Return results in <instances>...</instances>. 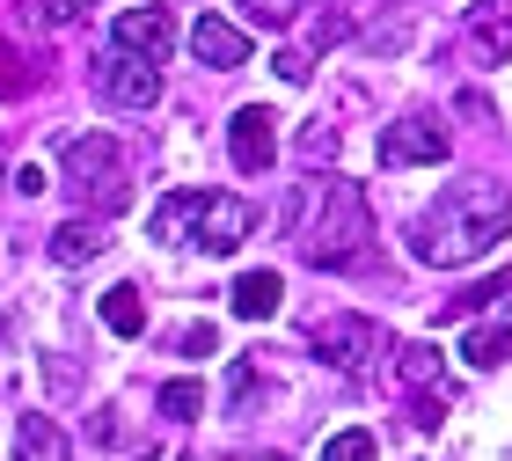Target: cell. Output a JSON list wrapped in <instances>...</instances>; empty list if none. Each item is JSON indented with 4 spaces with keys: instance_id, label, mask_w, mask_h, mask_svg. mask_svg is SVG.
Listing matches in <instances>:
<instances>
[{
    "instance_id": "obj_29",
    "label": "cell",
    "mask_w": 512,
    "mask_h": 461,
    "mask_svg": "<svg viewBox=\"0 0 512 461\" xmlns=\"http://www.w3.org/2000/svg\"><path fill=\"white\" fill-rule=\"evenodd\" d=\"M139 461H154V454H139Z\"/></svg>"
},
{
    "instance_id": "obj_5",
    "label": "cell",
    "mask_w": 512,
    "mask_h": 461,
    "mask_svg": "<svg viewBox=\"0 0 512 461\" xmlns=\"http://www.w3.org/2000/svg\"><path fill=\"white\" fill-rule=\"evenodd\" d=\"M96 88H103V103H118V110H154L161 103V66L118 44V52L96 66Z\"/></svg>"
},
{
    "instance_id": "obj_1",
    "label": "cell",
    "mask_w": 512,
    "mask_h": 461,
    "mask_svg": "<svg viewBox=\"0 0 512 461\" xmlns=\"http://www.w3.org/2000/svg\"><path fill=\"white\" fill-rule=\"evenodd\" d=\"M505 227H512V191L491 176H469V183H447L432 205H425V220L410 227V242H417V264H476V257H491V249L505 242Z\"/></svg>"
},
{
    "instance_id": "obj_8",
    "label": "cell",
    "mask_w": 512,
    "mask_h": 461,
    "mask_svg": "<svg viewBox=\"0 0 512 461\" xmlns=\"http://www.w3.org/2000/svg\"><path fill=\"white\" fill-rule=\"evenodd\" d=\"M227 154H235L242 176H264L271 161H278V118H271L264 103H242L235 118H227Z\"/></svg>"
},
{
    "instance_id": "obj_2",
    "label": "cell",
    "mask_w": 512,
    "mask_h": 461,
    "mask_svg": "<svg viewBox=\"0 0 512 461\" xmlns=\"http://www.w3.org/2000/svg\"><path fill=\"white\" fill-rule=\"evenodd\" d=\"M300 198L315 205V220H293L300 235V257L315 271H337V264H359V249L374 242V213H366V191L344 176H322V183H300Z\"/></svg>"
},
{
    "instance_id": "obj_28",
    "label": "cell",
    "mask_w": 512,
    "mask_h": 461,
    "mask_svg": "<svg viewBox=\"0 0 512 461\" xmlns=\"http://www.w3.org/2000/svg\"><path fill=\"white\" fill-rule=\"evenodd\" d=\"M44 15H52V22H74V15H81V0H44Z\"/></svg>"
},
{
    "instance_id": "obj_11",
    "label": "cell",
    "mask_w": 512,
    "mask_h": 461,
    "mask_svg": "<svg viewBox=\"0 0 512 461\" xmlns=\"http://www.w3.org/2000/svg\"><path fill=\"white\" fill-rule=\"evenodd\" d=\"M461 30H469V44L483 59H512V0H476L469 15H461Z\"/></svg>"
},
{
    "instance_id": "obj_26",
    "label": "cell",
    "mask_w": 512,
    "mask_h": 461,
    "mask_svg": "<svg viewBox=\"0 0 512 461\" xmlns=\"http://www.w3.org/2000/svg\"><path fill=\"white\" fill-rule=\"evenodd\" d=\"M271 74L300 88V81H308V52H278V59H271Z\"/></svg>"
},
{
    "instance_id": "obj_19",
    "label": "cell",
    "mask_w": 512,
    "mask_h": 461,
    "mask_svg": "<svg viewBox=\"0 0 512 461\" xmlns=\"http://www.w3.org/2000/svg\"><path fill=\"white\" fill-rule=\"evenodd\" d=\"M395 374H403L410 388H432L439 381V352H432V344H410V352L395 359Z\"/></svg>"
},
{
    "instance_id": "obj_30",
    "label": "cell",
    "mask_w": 512,
    "mask_h": 461,
    "mask_svg": "<svg viewBox=\"0 0 512 461\" xmlns=\"http://www.w3.org/2000/svg\"><path fill=\"white\" fill-rule=\"evenodd\" d=\"M395 8H403V0H395Z\"/></svg>"
},
{
    "instance_id": "obj_14",
    "label": "cell",
    "mask_w": 512,
    "mask_h": 461,
    "mask_svg": "<svg viewBox=\"0 0 512 461\" xmlns=\"http://www.w3.org/2000/svg\"><path fill=\"white\" fill-rule=\"evenodd\" d=\"M88 257H103V227H96V220H66L59 235H52V264L74 271V264H88Z\"/></svg>"
},
{
    "instance_id": "obj_3",
    "label": "cell",
    "mask_w": 512,
    "mask_h": 461,
    "mask_svg": "<svg viewBox=\"0 0 512 461\" xmlns=\"http://www.w3.org/2000/svg\"><path fill=\"white\" fill-rule=\"evenodd\" d=\"M256 227V205L249 198H220V191H169L147 213V235L169 242V249H205V257H227L242 249Z\"/></svg>"
},
{
    "instance_id": "obj_23",
    "label": "cell",
    "mask_w": 512,
    "mask_h": 461,
    "mask_svg": "<svg viewBox=\"0 0 512 461\" xmlns=\"http://www.w3.org/2000/svg\"><path fill=\"white\" fill-rule=\"evenodd\" d=\"M249 396H256V366L235 359V374H227V403H249Z\"/></svg>"
},
{
    "instance_id": "obj_18",
    "label": "cell",
    "mask_w": 512,
    "mask_h": 461,
    "mask_svg": "<svg viewBox=\"0 0 512 461\" xmlns=\"http://www.w3.org/2000/svg\"><path fill=\"white\" fill-rule=\"evenodd\" d=\"M198 410H205V388H198V381H169V388H161V418L191 425Z\"/></svg>"
},
{
    "instance_id": "obj_20",
    "label": "cell",
    "mask_w": 512,
    "mask_h": 461,
    "mask_svg": "<svg viewBox=\"0 0 512 461\" xmlns=\"http://www.w3.org/2000/svg\"><path fill=\"white\" fill-rule=\"evenodd\" d=\"M15 96H30V66H22V52L0 37V103H15Z\"/></svg>"
},
{
    "instance_id": "obj_13",
    "label": "cell",
    "mask_w": 512,
    "mask_h": 461,
    "mask_svg": "<svg viewBox=\"0 0 512 461\" xmlns=\"http://www.w3.org/2000/svg\"><path fill=\"white\" fill-rule=\"evenodd\" d=\"M15 461H66V432L52 418H22L15 425Z\"/></svg>"
},
{
    "instance_id": "obj_15",
    "label": "cell",
    "mask_w": 512,
    "mask_h": 461,
    "mask_svg": "<svg viewBox=\"0 0 512 461\" xmlns=\"http://www.w3.org/2000/svg\"><path fill=\"white\" fill-rule=\"evenodd\" d=\"M461 359L483 366V374L505 366V359H512V322H483V330H469V337H461Z\"/></svg>"
},
{
    "instance_id": "obj_16",
    "label": "cell",
    "mask_w": 512,
    "mask_h": 461,
    "mask_svg": "<svg viewBox=\"0 0 512 461\" xmlns=\"http://www.w3.org/2000/svg\"><path fill=\"white\" fill-rule=\"evenodd\" d=\"M103 330L110 337H139V330H147V301H139V286H110L103 293Z\"/></svg>"
},
{
    "instance_id": "obj_24",
    "label": "cell",
    "mask_w": 512,
    "mask_h": 461,
    "mask_svg": "<svg viewBox=\"0 0 512 461\" xmlns=\"http://www.w3.org/2000/svg\"><path fill=\"white\" fill-rule=\"evenodd\" d=\"M15 191H22V198H44V191H52V176H44L37 161H22V169H15Z\"/></svg>"
},
{
    "instance_id": "obj_17",
    "label": "cell",
    "mask_w": 512,
    "mask_h": 461,
    "mask_svg": "<svg viewBox=\"0 0 512 461\" xmlns=\"http://www.w3.org/2000/svg\"><path fill=\"white\" fill-rule=\"evenodd\" d=\"M322 461H381V447H374V432H330V440H322Z\"/></svg>"
},
{
    "instance_id": "obj_10",
    "label": "cell",
    "mask_w": 512,
    "mask_h": 461,
    "mask_svg": "<svg viewBox=\"0 0 512 461\" xmlns=\"http://www.w3.org/2000/svg\"><path fill=\"white\" fill-rule=\"evenodd\" d=\"M191 52H198V66L235 74V66L249 59V37L235 30V22H220V15H198V22H191Z\"/></svg>"
},
{
    "instance_id": "obj_7",
    "label": "cell",
    "mask_w": 512,
    "mask_h": 461,
    "mask_svg": "<svg viewBox=\"0 0 512 461\" xmlns=\"http://www.w3.org/2000/svg\"><path fill=\"white\" fill-rule=\"evenodd\" d=\"M381 344H388L381 322H366V315H330V322H315V359H322V366H344V374H359Z\"/></svg>"
},
{
    "instance_id": "obj_22",
    "label": "cell",
    "mask_w": 512,
    "mask_h": 461,
    "mask_svg": "<svg viewBox=\"0 0 512 461\" xmlns=\"http://www.w3.org/2000/svg\"><path fill=\"white\" fill-rule=\"evenodd\" d=\"M498 293H512V271H498V279H483V286H469L461 293V301H447V315H483L498 301Z\"/></svg>"
},
{
    "instance_id": "obj_12",
    "label": "cell",
    "mask_w": 512,
    "mask_h": 461,
    "mask_svg": "<svg viewBox=\"0 0 512 461\" xmlns=\"http://www.w3.org/2000/svg\"><path fill=\"white\" fill-rule=\"evenodd\" d=\"M227 301H235V315H242V322H264V315H278V301H286V286H278V271H242Z\"/></svg>"
},
{
    "instance_id": "obj_25",
    "label": "cell",
    "mask_w": 512,
    "mask_h": 461,
    "mask_svg": "<svg viewBox=\"0 0 512 461\" xmlns=\"http://www.w3.org/2000/svg\"><path fill=\"white\" fill-rule=\"evenodd\" d=\"M213 344H220V330H213V322H191V330H183V352H191V359H205Z\"/></svg>"
},
{
    "instance_id": "obj_9",
    "label": "cell",
    "mask_w": 512,
    "mask_h": 461,
    "mask_svg": "<svg viewBox=\"0 0 512 461\" xmlns=\"http://www.w3.org/2000/svg\"><path fill=\"white\" fill-rule=\"evenodd\" d=\"M110 37H118L125 44V52H139V59H169L176 52V15L169 8H125L118 22H110Z\"/></svg>"
},
{
    "instance_id": "obj_21",
    "label": "cell",
    "mask_w": 512,
    "mask_h": 461,
    "mask_svg": "<svg viewBox=\"0 0 512 461\" xmlns=\"http://www.w3.org/2000/svg\"><path fill=\"white\" fill-rule=\"evenodd\" d=\"M235 8H242L249 22H264V30H286V22L308 8V0H235Z\"/></svg>"
},
{
    "instance_id": "obj_6",
    "label": "cell",
    "mask_w": 512,
    "mask_h": 461,
    "mask_svg": "<svg viewBox=\"0 0 512 461\" xmlns=\"http://www.w3.org/2000/svg\"><path fill=\"white\" fill-rule=\"evenodd\" d=\"M447 154H454V132L439 118H395L381 132V161L388 169H432V161H447Z\"/></svg>"
},
{
    "instance_id": "obj_27",
    "label": "cell",
    "mask_w": 512,
    "mask_h": 461,
    "mask_svg": "<svg viewBox=\"0 0 512 461\" xmlns=\"http://www.w3.org/2000/svg\"><path fill=\"white\" fill-rule=\"evenodd\" d=\"M300 154H308V161H322V154H330V125H322V118H315L308 132H300Z\"/></svg>"
},
{
    "instance_id": "obj_4",
    "label": "cell",
    "mask_w": 512,
    "mask_h": 461,
    "mask_svg": "<svg viewBox=\"0 0 512 461\" xmlns=\"http://www.w3.org/2000/svg\"><path fill=\"white\" fill-rule=\"evenodd\" d=\"M59 176H66V191L88 198L96 213H125L132 205L125 154H118V140H103V132H74V140L59 147Z\"/></svg>"
}]
</instances>
